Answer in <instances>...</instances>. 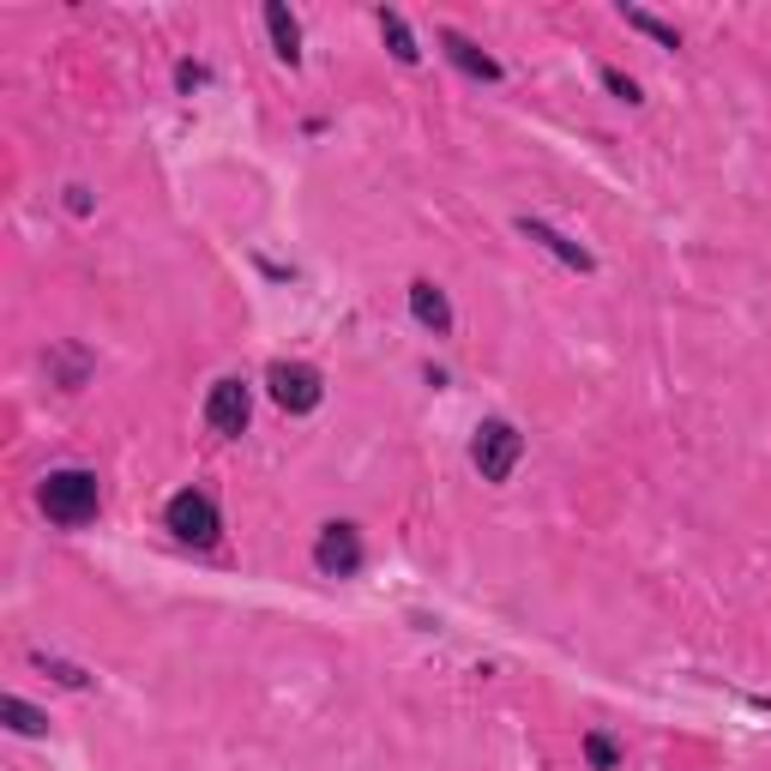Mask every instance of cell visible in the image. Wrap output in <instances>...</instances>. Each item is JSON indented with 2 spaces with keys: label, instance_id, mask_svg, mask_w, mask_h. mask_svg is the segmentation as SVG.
<instances>
[{
  "label": "cell",
  "instance_id": "obj_17",
  "mask_svg": "<svg viewBox=\"0 0 771 771\" xmlns=\"http://www.w3.org/2000/svg\"><path fill=\"white\" fill-rule=\"evenodd\" d=\"M91 206H97V199H91V187H85V182L66 187V211H73V217H91Z\"/></svg>",
  "mask_w": 771,
  "mask_h": 771
},
{
  "label": "cell",
  "instance_id": "obj_12",
  "mask_svg": "<svg viewBox=\"0 0 771 771\" xmlns=\"http://www.w3.org/2000/svg\"><path fill=\"white\" fill-rule=\"evenodd\" d=\"M0 723H7L13 735H49V711H37L30 699H18V693L0 699Z\"/></svg>",
  "mask_w": 771,
  "mask_h": 771
},
{
  "label": "cell",
  "instance_id": "obj_6",
  "mask_svg": "<svg viewBox=\"0 0 771 771\" xmlns=\"http://www.w3.org/2000/svg\"><path fill=\"white\" fill-rule=\"evenodd\" d=\"M362 561H368V549H362V531H356L350 519H332V524H320V536H314V567L326 579H356L362 573Z\"/></svg>",
  "mask_w": 771,
  "mask_h": 771
},
{
  "label": "cell",
  "instance_id": "obj_1",
  "mask_svg": "<svg viewBox=\"0 0 771 771\" xmlns=\"http://www.w3.org/2000/svg\"><path fill=\"white\" fill-rule=\"evenodd\" d=\"M37 507H42V519L61 524V531H85V524L103 512V483H97V471L61 464V471H49L37 483Z\"/></svg>",
  "mask_w": 771,
  "mask_h": 771
},
{
  "label": "cell",
  "instance_id": "obj_7",
  "mask_svg": "<svg viewBox=\"0 0 771 771\" xmlns=\"http://www.w3.org/2000/svg\"><path fill=\"white\" fill-rule=\"evenodd\" d=\"M434 42H440V54L458 66V73H464V79H476V85H500V79H507V66H500L495 54L483 49V42L464 37V30L440 25V30H434Z\"/></svg>",
  "mask_w": 771,
  "mask_h": 771
},
{
  "label": "cell",
  "instance_id": "obj_9",
  "mask_svg": "<svg viewBox=\"0 0 771 771\" xmlns=\"http://www.w3.org/2000/svg\"><path fill=\"white\" fill-rule=\"evenodd\" d=\"M410 314H416V326L422 332H434V338H452V301H446V289L434 284V277H416L410 284Z\"/></svg>",
  "mask_w": 771,
  "mask_h": 771
},
{
  "label": "cell",
  "instance_id": "obj_19",
  "mask_svg": "<svg viewBox=\"0 0 771 771\" xmlns=\"http://www.w3.org/2000/svg\"><path fill=\"white\" fill-rule=\"evenodd\" d=\"M754 711H771V699H754Z\"/></svg>",
  "mask_w": 771,
  "mask_h": 771
},
{
  "label": "cell",
  "instance_id": "obj_8",
  "mask_svg": "<svg viewBox=\"0 0 771 771\" xmlns=\"http://www.w3.org/2000/svg\"><path fill=\"white\" fill-rule=\"evenodd\" d=\"M519 236H524V241H536V248H543V253H555V260H561L567 272H597V260H590V248H579L573 236H561L555 223L531 217V211H524V217H519Z\"/></svg>",
  "mask_w": 771,
  "mask_h": 771
},
{
  "label": "cell",
  "instance_id": "obj_2",
  "mask_svg": "<svg viewBox=\"0 0 771 771\" xmlns=\"http://www.w3.org/2000/svg\"><path fill=\"white\" fill-rule=\"evenodd\" d=\"M163 531H170L175 543L211 549V543L223 536V512H217V500H211L206 488H182V495H170V507H163Z\"/></svg>",
  "mask_w": 771,
  "mask_h": 771
},
{
  "label": "cell",
  "instance_id": "obj_11",
  "mask_svg": "<svg viewBox=\"0 0 771 771\" xmlns=\"http://www.w3.org/2000/svg\"><path fill=\"white\" fill-rule=\"evenodd\" d=\"M374 18H380V37H386V49H393V61L416 66V61H422V49H416V37H410L405 13H393V7H380Z\"/></svg>",
  "mask_w": 771,
  "mask_h": 771
},
{
  "label": "cell",
  "instance_id": "obj_18",
  "mask_svg": "<svg viewBox=\"0 0 771 771\" xmlns=\"http://www.w3.org/2000/svg\"><path fill=\"white\" fill-rule=\"evenodd\" d=\"M175 85H182V91L194 97L199 85H206V66H199V61H182V66H175Z\"/></svg>",
  "mask_w": 771,
  "mask_h": 771
},
{
  "label": "cell",
  "instance_id": "obj_3",
  "mask_svg": "<svg viewBox=\"0 0 771 771\" xmlns=\"http://www.w3.org/2000/svg\"><path fill=\"white\" fill-rule=\"evenodd\" d=\"M265 393L284 416H314L320 398H326V380H320L314 362H272L265 368Z\"/></svg>",
  "mask_w": 771,
  "mask_h": 771
},
{
  "label": "cell",
  "instance_id": "obj_5",
  "mask_svg": "<svg viewBox=\"0 0 771 771\" xmlns=\"http://www.w3.org/2000/svg\"><path fill=\"white\" fill-rule=\"evenodd\" d=\"M253 422V393H248V380L236 374H223L211 380V393H206V428L223 434V440H241Z\"/></svg>",
  "mask_w": 771,
  "mask_h": 771
},
{
  "label": "cell",
  "instance_id": "obj_13",
  "mask_svg": "<svg viewBox=\"0 0 771 771\" xmlns=\"http://www.w3.org/2000/svg\"><path fill=\"white\" fill-rule=\"evenodd\" d=\"M579 754H585V766L590 771H621V742H614L609 730H585V742H579Z\"/></svg>",
  "mask_w": 771,
  "mask_h": 771
},
{
  "label": "cell",
  "instance_id": "obj_14",
  "mask_svg": "<svg viewBox=\"0 0 771 771\" xmlns=\"http://www.w3.org/2000/svg\"><path fill=\"white\" fill-rule=\"evenodd\" d=\"M621 18H627V30H639V37H651V42H663V49H681V30L669 25V18H657V13H645V7H621Z\"/></svg>",
  "mask_w": 771,
  "mask_h": 771
},
{
  "label": "cell",
  "instance_id": "obj_4",
  "mask_svg": "<svg viewBox=\"0 0 771 771\" xmlns=\"http://www.w3.org/2000/svg\"><path fill=\"white\" fill-rule=\"evenodd\" d=\"M524 458V434L512 428L507 416H488L476 422V440H471V464L483 471V483H507Z\"/></svg>",
  "mask_w": 771,
  "mask_h": 771
},
{
  "label": "cell",
  "instance_id": "obj_16",
  "mask_svg": "<svg viewBox=\"0 0 771 771\" xmlns=\"http://www.w3.org/2000/svg\"><path fill=\"white\" fill-rule=\"evenodd\" d=\"M602 91H609L614 103H627V109H639V103H645L639 79H627V73H621V66H602Z\"/></svg>",
  "mask_w": 771,
  "mask_h": 771
},
{
  "label": "cell",
  "instance_id": "obj_15",
  "mask_svg": "<svg viewBox=\"0 0 771 771\" xmlns=\"http://www.w3.org/2000/svg\"><path fill=\"white\" fill-rule=\"evenodd\" d=\"M30 663H37L42 669V675H49V681H61V687H73V693H85V687H91V669H79V663H66V657H49V651H30Z\"/></svg>",
  "mask_w": 771,
  "mask_h": 771
},
{
  "label": "cell",
  "instance_id": "obj_10",
  "mask_svg": "<svg viewBox=\"0 0 771 771\" xmlns=\"http://www.w3.org/2000/svg\"><path fill=\"white\" fill-rule=\"evenodd\" d=\"M265 30H272V54L284 66H301V25L284 0H265Z\"/></svg>",
  "mask_w": 771,
  "mask_h": 771
}]
</instances>
